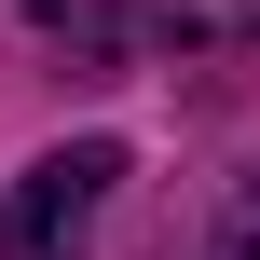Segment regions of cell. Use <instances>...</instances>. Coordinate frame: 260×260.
<instances>
[{
  "label": "cell",
  "mask_w": 260,
  "mask_h": 260,
  "mask_svg": "<svg viewBox=\"0 0 260 260\" xmlns=\"http://www.w3.org/2000/svg\"><path fill=\"white\" fill-rule=\"evenodd\" d=\"M110 178H123V151L110 137H69V151H41L27 165V192H14V219H0V260H55L96 233V206H110Z\"/></svg>",
  "instance_id": "1"
},
{
  "label": "cell",
  "mask_w": 260,
  "mask_h": 260,
  "mask_svg": "<svg viewBox=\"0 0 260 260\" xmlns=\"http://www.w3.org/2000/svg\"><path fill=\"white\" fill-rule=\"evenodd\" d=\"M151 41H260V0H123Z\"/></svg>",
  "instance_id": "2"
},
{
  "label": "cell",
  "mask_w": 260,
  "mask_h": 260,
  "mask_svg": "<svg viewBox=\"0 0 260 260\" xmlns=\"http://www.w3.org/2000/svg\"><path fill=\"white\" fill-rule=\"evenodd\" d=\"M219 247H233V260H260V165L233 178V219H219Z\"/></svg>",
  "instance_id": "3"
},
{
  "label": "cell",
  "mask_w": 260,
  "mask_h": 260,
  "mask_svg": "<svg viewBox=\"0 0 260 260\" xmlns=\"http://www.w3.org/2000/svg\"><path fill=\"white\" fill-rule=\"evenodd\" d=\"M55 260H82V247H55Z\"/></svg>",
  "instance_id": "4"
}]
</instances>
